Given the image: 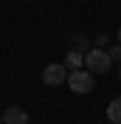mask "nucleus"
Masks as SVG:
<instances>
[{"mask_svg":"<svg viewBox=\"0 0 121 124\" xmlns=\"http://www.w3.org/2000/svg\"><path fill=\"white\" fill-rule=\"evenodd\" d=\"M84 65H87L90 73H107L113 59H110V54L104 48H90V51H84Z\"/></svg>","mask_w":121,"mask_h":124,"instance_id":"1","label":"nucleus"},{"mask_svg":"<svg viewBox=\"0 0 121 124\" xmlns=\"http://www.w3.org/2000/svg\"><path fill=\"white\" fill-rule=\"evenodd\" d=\"M118 79H121V68H118Z\"/></svg>","mask_w":121,"mask_h":124,"instance_id":"9","label":"nucleus"},{"mask_svg":"<svg viewBox=\"0 0 121 124\" xmlns=\"http://www.w3.org/2000/svg\"><path fill=\"white\" fill-rule=\"evenodd\" d=\"M3 124H28V113H25L23 107H6Z\"/></svg>","mask_w":121,"mask_h":124,"instance_id":"4","label":"nucleus"},{"mask_svg":"<svg viewBox=\"0 0 121 124\" xmlns=\"http://www.w3.org/2000/svg\"><path fill=\"white\" fill-rule=\"evenodd\" d=\"M68 65H70L73 70H79V65H84V56L76 54V51H70V54H68ZM68 65H65V68H68Z\"/></svg>","mask_w":121,"mask_h":124,"instance_id":"6","label":"nucleus"},{"mask_svg":"<svg viewBox=\"0 0 121 124\" xmlns=\"http://www.w3.org/2000/svg\"><path fill=\"white\" fill-rule=\"evenodd\" d=\"M93 85H96V79L90 76V70H70L68 73V87L73 93H90L93 90Z\"/></svg>","mask_w":121,"mask_h":124,"instance_id":"2","label":"nucleus"},{"mask_svg":"<svg viewBox=\"0 0 121 124\" xmlns=\"http://www.w3.org/2000/svg\"><path fill=\"white\" fill-rule=\"evenodd\" d=\"M118 45H121V28H118Z\"/></svg>","mask_w":121,"mask_h":124,"instance_id":"8","label":"nucleus"},{"mask_svg":"<svg viewBox=\"0 0 121 124\" xmlns=\"http://www.w3.org/2000/svg\"><path fill=\"white\" fill-rule=\"evenodd\" d=\"M42 82L51 87L62 85V82H68V68L65 65H59V62H53V65H48L45 70H42Z\"/></svg>","mask_w":121,"mask_h":124,"instance_id":"3","label":"nucleus"},{"mask_svg":"<svg viewBox=\"0 0 121 124\" xmlns=\"http://www.w3.org/2000/svg\"><path fill=\"white\" fill-rule=\"evenodd\" d=\"M107 54H110V59H113V62H121V45H115L113 51H107Z\"/></svg>","mask_w":121,"mask_h":124,"instance_id":"7","label":"nucleus"},{"mask_svg":"<svg viewBox=\"0 0 121 124\" xmlns=\"http://www.w3.org/2000/svg\"><path fill=\"white\" fill-rule=\"evenodd\" d=\"M107 118H110L113 124H121V96L107 104Z\"/></svg>","mask_w":121,"mask_h":124,"instance_id":"5","label":"nucleus"}]
</instances>
